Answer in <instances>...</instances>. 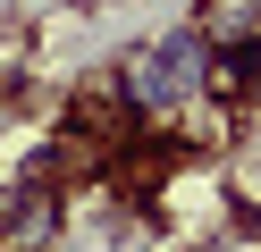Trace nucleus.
I'll return each mask as SVG.
<instances>
[{"label": "nucleus", "instance_id": "1", "mask_svg": "<svg viewBox=\"0 0 261 252\" xmlns=\"http://www.w3.org/2000/svg\"><path fill=\"white\" fill-rule=\"evenodd\" d=\"M110 84H118V109L135 126H160L177 109H211V42L194 25H160L152 42H135L110 67Z\"/></svg>", "mask_w": 261, "mask_h": 252}, {"label": "nucleus", "instance_id": "3", "mask_svg": "<svg viewBox=\"0 0 261 252\" xmlns=\"http://www.w3.org/2000/svg\"><path fill=\"white\" fill-rule=\"evenodd\" d=\"M186 25L202 34L211 50H244V42H261V0H202Z\"/></svg>", "mask_w": 261, "mask_h": 252}, {"label": "nucleus", "instance_id": "2", "mask_svg": "<svg viewBox=\"0 0 261 252\" xmlns=\"http://www.w3.org/2000/svg\"><path fill=\"white\" fill-rule=\"evenodd\" d=\"M68 227V193L51 177H17L0 185V252H51Z\"/></svg>", "mask_w": 261, "mask_h": 252}]
</instances>
